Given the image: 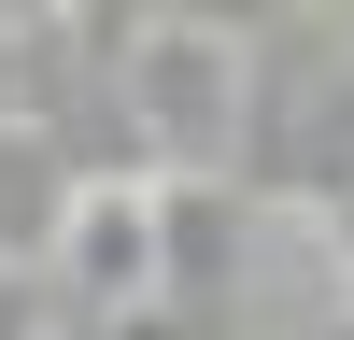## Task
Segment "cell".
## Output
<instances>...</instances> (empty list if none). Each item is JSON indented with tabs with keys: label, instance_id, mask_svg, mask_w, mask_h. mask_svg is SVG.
<instances>
[{
	"label": "cell",
	"instance_id": "6da1fadb",
	"mask_svg": "<svg viewBox=\"0 0 354 340\" xmlns=\"http://www.w3.org/2000/svg\"><path fill=\"white\" fill-rule=\"evenodd\" d=\"M113 100H128L156 185H227L241 170V28L227 15H128Z\"/></svg>",
	"mask_w": 354,
	"mask_h": 340
},
{
	"label": "cell",
	"instance_id": "7a4b0ae2",
	"mask_svg": "<svg viewBox=\"0 0 354 340\" xmlns=\"http://www.w3.org/2000/svg\"><path fill=\"white\" fill-rule=\"evenodd\" d=\"M43 298H57V326H71V340H100L113 312L156 298V185H71V198H57Z\"/></svg>",
	"mask_w": 354,
	"mask_h": 340
}]
</instances>
